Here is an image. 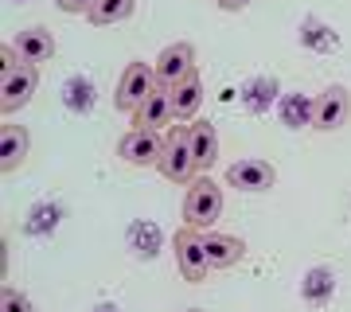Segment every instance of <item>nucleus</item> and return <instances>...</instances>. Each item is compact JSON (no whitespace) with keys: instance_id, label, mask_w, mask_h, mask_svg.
<instances>
[{"instance_id":"1","label":"nucleus","mask_w":351,"mask_h":312,"mask_svg":"<svg viewBox=\"0 0 351 312\" xmlns=\"http://www.w3.org/2000/svg\"><path fill=\"white\" fill-rule=\"evenodd\" d=\"M219 215H223V187L207 176H195L184 195V226H195L207 235V230H215Z\"/></svg>"},{"instance_id":"2","label":"nucleus","mask_w":351,"mask_h":312,"mask_svg":"<svg viewBox=\"0 0 351 312\" xmlns=\"http://www.w3.org/2000/svg\"><path fill=\"white\" fill-rule=\"evenodd\" d=\"M160 176L172 184H191L195 176V156H191V129L188 125H172L164 133V152H160Z\"/></svg>"},{"instance_id":"3","label":"nucleus","mask_w":351,"mask_h":312,"mask_svg":"<svg viewBox=\"0 0 351 312\" xmlns=\"http://www.w3.org/2000/svg\"><path fill=\"white\" fill-rule=\"evenodd\" d=\"M156 90H160L156 86V67H149V62H129L125 71H121V78H117V94H113V101H117V110L137 113Z\"/></svg>"},{"instance_id":"4","label":"nucleus","mask_w":351,"mask_h":312,"mask_svg":"<svg viewBox=\"0 0 351 312\" xmlns=\"http://www.w3.org/2000/svg\"><path fill=\"white\" fill-rule=\"evenodd\" d=\"M176 246V265H180V277L184 281H203V277L211 274V262H207V242H203V230L195 226H180L172 238Z\"/></svg>"},{"instance_id":"5","label":"nucleus","mask_w":351,"mask_h":312,"mask_svg":"<svg viewBox=\"0 0 351 312\" xmlns=\"http://www.w3.org/2000/svg\"><path fill=\"white\" fill-rule=\"evenodd\" d=\"M36 90H39V67L20 62L16 71H4V75H0V113L24 110Z\"/></svg>"},{"instance_id":"6","label":"nucleus","mask_w":351,"mask_h":312,"mask_svg":"<svg viewBox=\"0 0 351 312\" xmlns=\"http://www.w3.org/2000/svg\"><path fill=\"white\" fill-rule=\"evenodd\" d=\"M160 152H164V137L152 133V129H129L125 137L117 141V156L125 164H137V168L160 164Z\"/></svg>"},{"instance_id":"7","label":"nucleus","mask_w":351,"mask_h":312,"mask_svg":"<svg viewBox=\"0 0 351 312\" xmlns=\"http://www.w3.org/2000/svg\"><path fill=\"white\" fill-rule=\"evenodd\" d=\"M152 67H156V86L172 90L176 82H184L195 71V47L191 43H172V47L160 51V59L152 62Z\"/></svg>"},{"instance_id":"8","label":"nucleus","mask_w":351,"mask_h":312,"mask_svg":"<svg viewBox=\"0 0 351 312\" xmlns=\"http://www.w3.org/2000/svg\"><path fill=\"white\" fill-rule=\"evenodd\" d=\"M168 98H172V117L176 121H195V113H199V106H203V78H199V71H191L184 82H176V86L168 90Z\"/></svg>"},{"instance_id":"9","label":"nucleus","mask_w":351,"mask_h":312,"mask_svg":"<svg viewBox=\"0 0 351 312\" xmlns=\"http://www.w3.org/2000/svg\"><path fill=\"white\" fill-rule=\"evenodd\" d=\"M351 113V98L343 86H328L324 94H320V101H316V129L320 133H332V129H339V125L348 121Z\"/></svg>"},{"instance_id":"10","label":"nucleus","mask_w":351,"mask_h":312,"mask_svg":"<svg viewBox=\"0 0 351 312\" xmlns=\"http://www.w3.org/2000/svg\"><path fill=\"white\" fill-rule=\"evenodd\" d=\"M226 184L239 191H265L274 187V168L265 160H234L226 168Z\"/></svg>"},{"instance_id":"11","label":"nucleus","mask_w":351,"mask_h":312,"mask_svg":"<svg viewBox=\"0 0 351 312\" xmlns=\"http://www.w3.org/2000/svg\"><path fill=\"white\" fill-rule=\"evenodd\" d=\"M203 242H207V262H211V269H230V265H239L242 254H246V242H242L239 235H219V230H207Z\"/></svg>"},{"instance_id":"12","label":"nucleus","mask_w":351,"mask_h":312,"mask_svg":"<svg viewBox=\"0 0 351 312\" xmlns=\"http://www.w3.org/2000/svg\"><path fill=\"white\" fill-rule=\"evenodd\" d=\"M188 129H191V156H195V172H207V168L219 160V129H215L211 121H203V117H195Z\"/></svg>"},{"instance_id":"13","label":"nucleus","mask_w":351,"mask_h":312,"mask_svg":"<svg viewBox=\"0 0 351 312\" xmlns=\"http://www.w3.org/2000/svg\"><path fill=\"white\" fill-rule=\"evenodd\" d=\"M12 47H16V55L24 62H47L51 55H55V39H51V32L47 27H24L20 36L12 39Z\"/></svg>"},{"instance_id":"14","label":"nucleus","mask_w":351,"mask_h":312,"mask_svg":"<svg viewBox=\"0 0 351 312\" xmlns=\"http://www.w3.org/2000/svg\"><path fill=\"white\" fill-rule=\"evenodd\" d=\"M168 121H176L172 117V98H168V90H156L145 106H141L137 113H133V125L137 129H152V133H160Z\"/></svg>"},{"instance_id":"15","label":"nucleus","mask_w":351,"mask_h":312,"mask_svg":"<svg viewBox=\"0 0 351 312\" xmlns=\"http://www.w3.org/2000/svg\"><path fill=\"white\" fill-rule=\"evenodd\" d=\"M24 156H27V129L24 125H4V133H0V168L12 172V168H20Z\"/></svg>"},{"instance_id":"16","label":"nucleus","mask_w":351,"mask_h":312,"mask_svg":"<svg viewBox=\"0 0 351 312\" xmlns=\"http://www.w3.org/2000/svg\"><path fill=\"white\" fill-rule=\"evenodd\" d=\"M133 8H137V0H98V4L86 12V20L94 27H110V24L129 20V16H133Z\"/></svg>"},{"instance_id":"17","label":"nucleus","mask_w":351,"mask_h":312,"mask_svg":"<svg viewBox=\"0 0 351 312\" xmlns=\"http://www.w3.org/2000/svg\"><path fill=\"white\" fill-rule=\"evenodd\" d=\"M0 312H36V309H32V300H27L20 289H4V297H0Z\"/></svg>"},{"instance_id":"18","label":"nucleus","mask_w":351,"mask_h":312,"mask_svg":"<svg viewBox=\"0 0 351 312\" xmlns=\"http://www.w3.org/2000/svg\"><path fill=\"white\" fill-rule=\"evenodd\" d=\"M59 4V12H71V16H86L98 0H55Z\"/></svg>"},{"instance_id":"19","label":"nucleus","mask_w":351,"mask_h":312,"mask_svg":"<svg viewBox=\"0 0 351 312\" xmlns=\"http://www.w3.org/2000/svg\"><path fill=\"white\" fill-rule=\"evenodd\" d=\"M20 55H16V47H0V75H4V71H16V67H20Z\"/></svg>"},{"instance_id":"20","label":"nucleus","mask_w":351,"mask_h":312,"mask_svg":"<svg viewBox=\"0 0 351 312\" xmlns=\"http://www.w3.org/2000/svg\"><path fill=\"white\" fill-rule=\"evenodd\" d=\"M219 4H223L226 12H239V8H246V4H250V0H219Z\"/></svg>"},{"instance_id":"21","label":"nucleus","mask_w":351,"mask_h":312,"mask_svg":"<svg viewBox=\"0 0 351 312\" xmlns=\"http://www.w3.org/2000/svg\"><path fill=\"white\" fill-rule=\"evenodd\" d=\"M188 312H199V309H188Z\"/></svg>"}]
</instances>
